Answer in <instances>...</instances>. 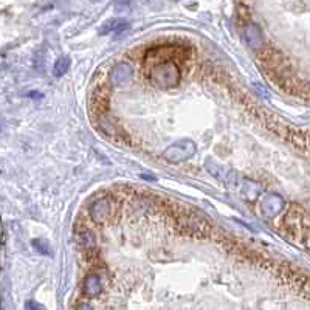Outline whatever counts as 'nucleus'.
Returning <instances> with one entry per match:
<instances>
[{
    "mask_svg": "<svg viewBox=\"0 0 310 310\" xmlns=\"http://www.w3.org/2000/svg\"><path fill=\"white\" fill-rule=\"evenodd\" d=\"M151 81L161 90L174 89L180 82V67L176 61H161L146 67Z\"/></svg>",
    "mask_w": 310,
    "mask_h": 310,
    "instance_id": "obj_1",
    "label": "nucleus"
},
{
    "mask_svg": "<svg viewBox=\"0 0 310 310\" xmlns=\"http://www.w3.org/2000/svg\"><path fill=\"white\" fill-rule=\"evenodd\" d=\"M177 225L179 228L188 234V236H195V237H206L211 233V225L210 222L191 211L179 213L177 214Z\"/></svg>",
    "mask_w": 310,
    "mask_h": 310,
    "instance_id": "obj_2",
    "label": "nucleus"
},
{
    "mask_svg": "<svg viewBox=\"0 0 310 310\" xmlns=\"http://www.w3.org/2000/svg\"><path fill=\"white\" fill-rule=\"evenodd\" d=\"M195 152H197V146L192 140H180V142L173 143L169 148H166L163 152V157L169 163L179 164V163H183L192 158Z\"/></svg>",
    "mask_w": 310,
    "mask_h": 310,
    "instance_id": "obj_3",
    "label": "nucleus"
},
{
    "mask_svg": "<svg viewBox=\"0 0 310 310\" xmlns=\"http://www.w3.org/2000/svg\"><path fill=\"white\" fill-rule=\"evenodd\" d=\"M206 171L211 174V176H214L217 180H220L225 186H228L230 189H233V191H237L239 189V185H240V180H242V177H239V174L237 173H234V171H231V169H228V167H225V166H222L220 163H217V161H214V160H206Z\"/></svg>",
    "mask_w": 310,
    "mask_h": 310,
    "instance_id": "obj_4",
    "label": "nucleus"
},
{
    "mask_svg": "<svg viewBox=\"0 0 310 310\" xmlns=\"http://www.w3.org/2000/svg\"><path fill=\"white\" fill-rule=\"evenodd\" d=\"M284 206H286L284 199L276 192H267L262 195V199H261V213L267 219L276 217L281 211L284 210Z\"/></svg>",
    "mask_w": 310,
    "mask_h": 310,
    "instance_id": "obj_5",
    "label": "nucleus"
},
{
    "mask_svg": "<svg viewBox=\"0 0 310 310\" xmlns=\"http://www.w3.org/2000/svg\"><path fill=\"white\" fill-rule=\"evenodd\" d=\"M242 39L245 44L255 51H261L264 48V35L262 30L255 23H247L242 26Z\"/></svg>",
    "mask_w": 310,
    "mask_h": 310,
    "instance_id": "obj_6",
    "label": "nucleus"
},
{
    "mask_svg": "<svg viewBox=\"0 0 310 310\" xmlns=\"http://www.w3.org/2000/svg\"><path fill=\"white\" fill-rule=\"evenodd\" d=\"M112 208H114V203H112V199L107 195H101L98 197L96 200L92 202L90 205V217L95 223H102L112 213Z\"/></svg>",
    "mask_w": 310,
    "mask_h": 310,
    "instance_id": "obj_7",
    "label": "nucleus"
},
{
    "mask_svg": "<svg viewBox=\"0 0 310 310\" xmlns=\"http://www.w3.org/2000/svg\"><path fill=\"white\" fill-rule=\"evenodd\" d=\"M132 75H133V67L129 62H120L110 68L109 82L114 87H120V86H124V84L132 78Z\"/></svg>",
    "mask_w": 310,
    "mask_h": 310,
    "instance_id": "obj_8",
    "label": "nucleus"
},
{
    "mask_svg": "<svg viewBox=\"0 0 310 310\" xmlns=\"http://www.w3.org/2000/svg\"><path fill=\"white\" fill-rule=\"evenodd\" d=\"M262 191H264V186L259 182L251 180V179H244V177H242L239 189H237V192H240V195L248 202H255L261 195Z\"/></svg>",
    "mask_w": 310,
    "mask_h": 310,
    "instance_id": "obj_9",
    "label": "nucleus"
},
{
    "mask_svg": "<svg viewBox=\"0 0 310 310\" xmlns=\"http://www.w3.org/2000/svg\"><path fill=\"white\" fill-rule=\"evenodd\" d=\"M82 293L87 298H96L102 293V279L96 273H90L86 276L82 283Z\"/></svg>",
    "mask_w": 310,
    "mask_h": 310,
    "instance_id": "obj_10",
    "label": "nucleus"
},
{
    "mask_svg": "<svg viewBox=\"0 0 310 310\" xmlns=\"http://www.w3.org/2000/svg\"><path fill=\"white\" fill-rule=\"evenodd\" d=\"M90 104H92V109H93L95 114H98L99 117L106 115V110L109 106V96H107V92L104 87H99L92 93V102Z\"/></svg>",
    "mask_w": 310,
    "mask_h": 310,
    "instance_id": "obj_11",
    "label": "nucleus"
},
{
    "mask_svg": "<svg viewBox=\"0 0 310 310\" xmlns=\"http://www.w3.org/2000/svg\"><path fill=\"white\" fill-rule=\"evenodd\" d=\"M78 240H79L81 247L86 250V251H93V248H95V245H96L95 234H93V231L89 230V228H81V230H79Z\"/></svg>",
    "mask_w": 310,
    "mask_h": 310,
    "instance_id": "obj_12",
    "label": "nucleus"
},
{
    "mask_svg": "<svg viewBox=\"0 0 310 310\" xmlns=\"http://www.w3.org/2000/svg\"><path fill=\"white\" fill-rule=\"evenodd\" d=\"M126 28H129V23H127L124 19H112V20H107V22L102 25L101 33H102V35L120 33V31H124Z\"/></svg>",
    "mask_w": 310,
    "mask_h": 310,
    "instance_id": "obj_13",
    "label": "nucleus"
},
{
    "mask_svg": "<svg viewBox=\"0 0 310 310\" xmlns=\"http://www.w3.org/2000/svg\"><path fill=\"white\" fill-rule=\"evenodd\" d=\"M68 65H70V59H68V58H61V59H58V61L54 62V65H53V75H54L56 78L64 76V75L67 73V70H68Z\"/></svg>",
    "mask_w": 310,
    "mask_h": 310,
    "instance_id": "obj_14",
    "label": "nucleus"
},
{
    "mask_svg": "<svg viewBox=\"0 0 310 310\" xmlns=\"http://www.w3.org/2000/svg\"><path fill=\"white\" fill-rule=\"evenodd\" d=\"M33 245H35V248H36L39 253H42V255H50V245H48L47 240H44V239H38V240L33 242Z\"/></svg>",
    "mask_w": 310,
    "mask_h": 310,
    "instance_id": "obj_15",
    "label": "nucleus"
},
{
    "mask_svg": "<svg viewBox=\"0 0 310 310\" xmlns=\"http://www.w3.org/2000/svg\"><path fill=\"white\" fill-rule=\"evenodd\" d=\"M25 310H45L41 304H38V302H35V301H28L26 304H25Z\"/></svg>",
    "mask_w": 310,
    "mask_h": 310,
    "instance_id": "obj_16",
    "label": "nucleus"
},
{
    "mask_svg": "<svg viewBox=\"0 0 310 310\" xmlns=\"http://www.w3.org/2000/svg\"><path fill=\"white\" fill-rule=\"evenodd\" d=\"M75 310H95L87 301H81V302H78L76 304V308Z\"/></svg>",
    "mask_w": 310,
    "mask_h": 310,
    "instance_id": "obj_17",
    "label": "nucleus"
}]
</instances>
